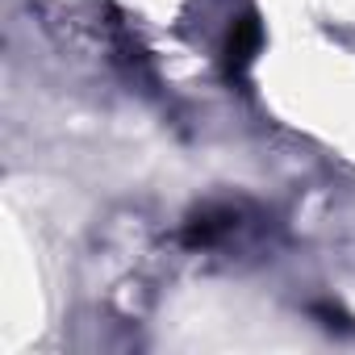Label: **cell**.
Returning <instances> with one entry per match:
<instances>
[{
	"label": "cell",
	"instance_id": "1",
	"mask_svg": "<svg viewBox=\"0 0 355 355\" xmlns=\"http://www.w3.org/2000/svg\"><path fill=\"white\" fill-rule=\"evenodd\" d=\"M259 46H263V26H259V17H251V13H247V17L230 21L226 42H222V63H226V76H230V80H239V76L255 63Z\"/></svg>",
	"mask_w": 355,
	"mask_h": 355
},
{
	"label": "cell",
	"instance_id": "2",
	"mask_svg": "<svg viewBox=\"0 0 355 355\" xmlns=\"http://www.w3.org/2000/svg\"><path fill=\"white\" fill-rule=\"evenodd\" d=\"M230 222H234V214H226V209H209V214H201V218L189 222L184 243H189V247H209V243H218V239L230 230Z\"/></svg>",
	"mask_w": 355,
	"mask_h": 355
}]
</instances>
